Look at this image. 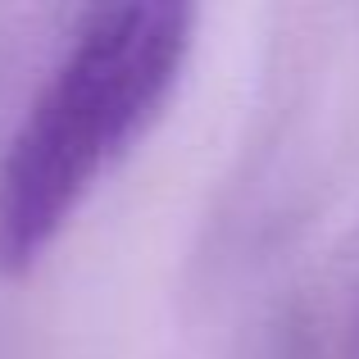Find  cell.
Listing matches in <instances>:
<instances>
[{"label":"cell","mask_w":359,"mask_h":359,"mask_svg":"<svg viewBox=\"0 0 359 359\" xmlns=\"http://www.w3.org/2000/svg\"><path fill=\"white\" fill-rule=\"evenodd\" d=\"M187 5L91 9L0 159V269L23 273L155 123L191 55Z\"/></svg>","instance_id":"cell-1"}]
</instances>
